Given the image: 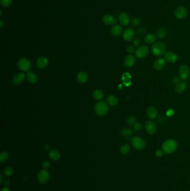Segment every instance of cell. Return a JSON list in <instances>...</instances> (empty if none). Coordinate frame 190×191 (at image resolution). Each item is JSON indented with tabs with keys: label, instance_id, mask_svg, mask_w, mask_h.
I'll return each instance as SVG.
<instances>
[{
	"label": "cell",
	"instance_id": "6da1fadb",
	"mask_svg": "<svg viewBox=\"0 0 190 191\" xmlns=\"http://www.w3.org/2000/svg\"><path fill=\"white\" fill-rule=\"evenodd\" d=\"M177 146L178 144L175 139H170L163 143L162 150L166 154H171L176 150Z\"/></svg>",
	"mask_w": 190,
	"mask_h": 191
},
{
	"label": "cell",
	"instance_id": "c3c4849f",
	"mask_svg": "<svg viewBox=\"0 0 190 191\" xmlns=\"http://www.w3.org/2000/svg\"><path fill=\"white\" fill-rule=\"evenodd\" d=\"M49 148H50V147L48 146V145H46L45 146V149L46 150H48Z\"/></svg>",
	"mask_w": 190,
	"mask_h": 191
},
{
	"label": "cell",
	"instance_id": "f6af8a7d",
	"mask_svg": "<svg viewBox=\"0 0 190 191\" xmlns=\"http://www.w3.org/2000/svg\"><path fill=\"white\" fill-rule=\"evenodd\" d=\"M3 25H4V22H3V21L1 19L0 20V27H1V28L3 27Z\"/></svg>",
	"mask_w": 190,
	"mask_h": 191
},
{
	"label": "cell",
	"instance_id": "b9f144b4",
	"mask_svg": "<svg viewBox=\"0 0 190 191\" xmlns=\"http://www.w3.org/2000/svg\"><path fill=\"white\" fill-rule=\"evenodd\" d=\"M180 77H175L173 79V83L175 84H177L179 82H180Z\"/></svg>",
	"mask_w": 190,
	"mask_h": 191
},
{
	"label": "cell",
	"instance_id": "52a82bcc",
	"mask_svg": "<svg viewBox=\"0 0 190 191\" xmlns=\"http://www.w3.org/2000/svg\"><path fill=\"white\" fill-rule=\"evenodd\" d=\"M178 73L179 77L181 79L186 80L190 75V68L187 65L182 64L179 68Z\"/></svg>",
	"mask_w": 190,
	"mask_h": 191
},
{
	"label": "cell",
	"instance_id": "7bdbcfd3",
	"mask_svg": "<svg viewBox=\"0 0 190 191\" xmlns=\"http://www.w3.org/2000/svg\"><path fill=\"white\" fill-rule=\"evenodd\" d=\"M1 191H12L11 190V189L10 188H9L8 187H4V188H3L1 190Z\"/></svg>",
	"mask_w": 190,
	"mask_h": 191
},
{
	"label": "cell",
	"instance_id": "d6986e66",
	"mask_svg": "<svg viewBox=\"0 0 190 191\" xmlns=\"http://www.w3.org/2000/svg\"><path fill=\"white\" fill-rule=\"evenodd\" d=\"M119 20L122 25L126 26L128 25L130 22L129 15L126 13H121L119 15Z\"/></svg>",
	"mask_w": 190,
	"mask_h": 191
},
{
	"label": "cell",
	"instance_id": "74e56055",
	"mask_svg": "<svg viewBox=\"0 0 190 191\" xmlns=\"http://www.w3.org/2000/svg\"><path fill=\"white\" fill-rule=\"evenodd\" d=\"M134 129L136 131H139L141 130L142 128V125L139 123H136L135 124L133 125Z\"/></svg>",
	"mask_w": 190,
	"mask_h": 191
},
{
	"label": "cell",
	"instance_id": "3957f363",
	"mask_svg": "<svg viewBox=\"0 0 190 191\" xmlns=\"http://www.w3.org/2000/svg\"><path fill=\"white\" fill-rule=\"evenodd\" d=\"M95 114L99 116H104L108 111V103L104 101H99L95 104L94 107Z\"/></svg>",
	"mask_w": 190,
	"mask_h": 191
},
{
	"label": "cell",
	"instance_id": "1f68e13d",
	"mask_svg": "<svg viewBox=\"0 0 190 191\" xmlns=\"http://www.w3.org/2000/svg\"><path fill=\"white\" fill-rule=\"evenodd\" d=\"M12 0H0L1 5L3 7H9L12 3Z\"/></svg>",
	"mask_w": 190,
	"mask_h": 191
},
{
	"label": "cell",
	"instance_id": "681fc988",
	"mask_svg": "<svg viewBox=\"0 0 190 191\" xmlns=\"http://www.w3.org/2000/svg\"><path fill=\"white\" fill-rule=\"evenodd\" d=\"M2 11L1 10L0 11V16H2Z\"/></svg>",
	"mask_w": 190,
	"mask_h": 191
},
{
	"label": "cell",
	"instance_id": "ab89813d",
	"mask_svg": "<svg viewBox=\"0 0 190 191\" xmlns=\"http://www.w3.org/2000/svg\"><path fill=\"white\" fill-rule=\"evenodd\" d=\"M163 150H160V149H158L156 151V155L157 157H161L163 156Z\"/></svg>",
	"mask_w": 190,
	"mask_h": 191
},
{
	"label": "cell",
	"instance_id": "ffe728a7",
	"mask_svg": "<svg viewBox=\"0 0 190 191\" xmlns=\"http://www.w3.org/2000/svg\"><path fill=\"white\" fill-rule=\"evenodd\" d=\"M158 114L157 109L155 107L151 106L148 108L147 110V115L149 117L150 119H155L156 118Z\"/></svg>",
	"mask_w": 190,
	"mask_h": 191
},
{
	"label": "cell",
	"instance_id": "5bb4252c",
	"mask_svg": "<svg viewBox=\"0 0 190 191\" xmlns=\"http://www.w3.org/2000/svg\"><path fill=\"white\" fill-rule=\"evenodd\" d=\"M123 39L127 41H131L135 37V31L132 29H127L123 33Z\"/></svg>",
	"mask_w": 190,
	"mask_h": 191
},
{
	"label": "cell",
	"instance_id": "ba28073f",
	"mask_svg": "<svg viewBox=\"0 0 190 191\" xmlns=\"http://www.w3.org/2000/svg\"><path fill=\"white\" fill-rule=\"evenodd\" d=\"M144 128L146 132L149 135H153L156 134L157 130L156 124L151 120L147 121L146 123L144 125Z\"/></svg>",
	"mask_w": 190,
	"mask_h": 191
},
{
	"label": "cell",
	"instance_id": "f1b7e54d",
	"mask_svg": "<svg viewBox=\"0 0 190 191\" xmlns=\"http://www.w3.org/2000/svg\"><path fill=\"white\" fill-rule=\"evenodd\" d=\"M167 35V30L164 27H162L159 29L157 33V36L160 39H163L166 37Z\"/></svg>",
	"mask_w": 190,
	"mask_h": 191
},
{
	"label": "cell",
	"instance_id": "7a4b0ae2",
	"mask_svg": "<svg viewBox=\"0 0 190 191\" xmlns=\"http://www.w3.org/2000/svg\"><path fill=\"white\" fill-rule=\"evenodd\" d=\"M166 45L162 42L155 43L151 48L153 54L156 56H160L166 53Z\"/></svg>",
	"mask_w": 190,
	"mask_h": 191
},
{
	"label": "cell",
	"instance_id": "44dd1931",
	"mask_svg": "<svg viewBox=\"0 0 190 191\" xmlns=\"http://www.w3.org/2000/svg\"><path fill=\"white\" fill-rule=\"evenodd\" d=\"M123 29L122 26L119 25H116L112 27L110 30V33L112 35L114 36H118L122 34Z\"/></svg>",
	"mask_w": 190,
	"mask_h": 191
},
{
	"label": "cell",
	"instance_id": "277c9868",
	"mask_svg": "<svg viewBox=\"0 0 190 191\" xmlns=\"http://www.w3.org/2000/svg\"><path fill=\"white\" fill-rule=\"evenodd\" d=\"M132 145L137 150H143L146 146L144 140L139 137H133L131 140Z\"/></svg>",
	"mask_w": 190,
	"mask_h": 191
},
{
	"label": "cell",
	"instance_id": "f35d334b",
	"mask_svg": "<svg viewBox=\"0 0 190 191\" xmlns=\"http://www.w3.org/2000/svg\"><path fill=\"white\" fill-rule=\"evenodd\" d=\"M140 23V20L137 17H135L133 19H132V24L133 25H138Z\"/></svg>",
	"mask_w": 190,
	"mask_h": 191
},
{
	"label": "cell",
	"instance_id": "4fadbf2b",
	"mask_svg": "<svg viewBox=\"0 0 190 191\" xmlns=\"http://www.w3.org/2000/svg\"><path fill=\"white\" fill-rule=\"evenodd\" d=\"M49 59L45 56H41L37 59L36 61L37 67L40 69H44L48 66Z\"/></svg>",
	"mask_w": 190,
	"mask_h": 191
},
{
	"label": "cell",
	"instance_id": "7c38bea8",
	"mask_svg": "<svg viewBox=\"0 0 190 191\" xmlns=\"http://www.w3.org/2000/svg\"><path fill=\"white\" fill-rule=\"evenodd\" d=\"M136 61V57L135 55L129 54L127 55L124 60V65L127 68L133 67Z\"/></svg>",
	"mask_w": 190,
	"mask_h": 191
},
{
	"label": "cell",
	"instance_id": "484cf974",
	"mask_svg": "<svg viewBox=\"0 0 190 191\" xmlns=\"http://www.w3.org/2000/svg\"><path fill=\"white\" fill-rule=\"evenodd\" d=\"M107 102L109 105L112 106H115L118 103V99L114 95L109 96L107 98Z\"/></svg>",
	"mask_w": 190,
	"mask_h": 191
},
{
	"label": "cell",
	"instance_id": "9a60e30c",
	"mask_svg": "<svg viewBox=\"0 0 190 191\" xmlns=\"http://www.w3.org/2000/svg\"><path fill=\"white\" fill-rule=\"evenodd\" d=\"M166 64V60L163 58L157 59L153 63V68L156 70H161L164 67Z\"/></svg>",
	"mask_w": 190,
	"mask_h": 191
},
{
	"label": "cell",
	"instance_id": "8d00e7d4",
	"mask_svg": "<svg viewBox=\"0 0 190 191\" xmlns=\"http://www.w3.org/2000/svg\"><path fill=\"white\" fill-rule=\"evenodd\" d=\"M126 50L129 54H133L136 52L135 48L132 46H128L126 48Z\"/></svg>",
	"mask_w": 190,
	"mask_h": 191
},
{
	"label": "cell",
	"instance_id": "2e32d148",
	"mask_svg": "<svg viewBox=\"0 0 190 191\" xmlns=\"http://www.w3.org/2000/svg\"><path fill=\"white\" fill-rule=\"evenodd\" d=\"M102 21L105 25H112L116 22V19L113 16L107 14L104 15L102 17Z\"/></svg>",
	"mask_w": 190,
	"mask_h": 191
},
{
	"label": "cell",
	"instance_id": "8992f818",
	"mask_svg": "<svg viewBox=\"0 0 190 191\" xmlns=\"http://www.w3.org/2000/svg\"><path fill=\"white\" fill-rule=\"evenodd\" d=\"M149 52V48L147 46L142 45L137 48L135 52V54L137 58L142 59L148 55Z\"/></svg>",
	"mask_w": 190,
	"mask_h": 191
},
{
	"label": "cell",
	"instance_id": "7dc6e473",
	"mask_svg": "<svg viewBox=\"0 0 190 191\" xmlns=\"http://www.w3.org/2000/svg\"><path fill=\"white\" fill-rule=\"evenodd\" d=\"M0 177H1V179H0V182L1 183L2 182V180H3V176L2 174L0 175Z\"/></svg>",
	"mask_w": 190,
	"mask_h": 191
},
{
	"label": "cell",
	"instance_id": "ac0fdd59",
	"mask_svg": "<svg viewBox=\"0 0 190 191\" xmlns=\"http://www.w3.org/2000/svg\"><path fill=\"white\" fill-rule=\"evenodd\" d=\"M26 77V75L24 73H17L14 76L13 78V82L14 84L16 85H20L24 82Z\"/></svg>",
	"mask_w": 190,
	"mask_h": 191
},
{
	"label": "cell",
	"instance_id": "ee69618b",
	"mask_svg": "<svg viewBox=\"0 0 190 191\" xmlns=\"http://www.w3.org/2000/svg\"><path fill=\"white\" fill-rule=\"evenodd\" d=\"M171 111V109L170 110H169V111H168L167 112V115H169V116H172V115H173V110L172 109V111H171V112H170Z\"/></svg>",
	"mask_w": 190,
	"mask_h": 191
},
{
	"label": "cell",
	"instance_id": "bcb514c9",
	"mask_svg": "<svg viewBox=\"0 0 190 191\" xmlns=\"http://www.w3.org/2000/svg\"><path fill=\"white\" fill-rule=\"evenodd\" d=\"M3 184H4L5 185H8L9 184V181H8V180H5V182H4V183H3Z\"/></svg>",
	"mask_w": 190,
	"mask_h": 191
},
{
	"label": "cell",
	"instance_id": "836d02e7",
	"mask_svg": "<svg viewBox=\"0 0 190 191\" xmlns=\"http://www.w3.org/2000/svg\"><path fill=\"white\" fill-rule=\"evenodd\" d=\"M136 121H137V119H136V117L135 116H129V117L128 118V120H127L128 123L130 126L134 125L135 124V123H136Z\"/></svg>",
	"mask_w": 190,
	"mask_h": 191
},
{
	"label": "cell",
	"instance_id": "7402d4cb",
	"mask_svg": "<svg viewBox=\"0 0 190 191\" xmlns=\"http://www.w3.org/2000/svg\"><path fill=\"white\" fill-rule=\"evenodd\" d=\"M49 157L54 161H58L60 158V154L58 150L53 149L49 151Z\"/></svg>",
	"mask_w": 190,
	"mask_h": 191
},
{
	"label": "cell",
	"instance_id": "d6a6232c",
	"mask_svg": "<svg viewBox=\"0 0 190 191\" xmlns=\"http://www.w3.org/2000/svg\"><path fill=\"white\" fill-rule=\"evenodd\" d=\"M13 173H14V169L11 167H7L6 168H5V169L3 171L4 174L7 177H9V176H11V175H12Z\"/></svg>",
	"mask_w": 190,
	"mask_h": 191
},
{
	"label": "cell",
	"instance_id": "f546056e",
	"mask_svg": "<svg viewBox=\"0 0 190 191\" xmlns=\"http://www.w3.org/2000/svg\"><path fill=\"white\" fill-rule=\"evenodd\" d=\"M121 134L123 137H130L133 134V130L129 128H124L121 130Z\"/></svg>",
	"mask_w": 190,
	"mask_h": 191
},
{
	"label": "cell",
	"instance_id": "e575fe53",
	"mask_svg": "<svg viewBox=\"0 0 190 191\" xmlns=\"http://www.w3.org/2000/svg\"><path fill=\"white\" fill-rule=\"evenodd\" d=\"M141 40L139 39L138 38H136V39H135L133 41V45L134 46V47H136V48H138L140 47V45H141Z\"/></svg>",
	"mask_w": 190,
	"mask_h": 191
},
{
	"label": "cell",
	"instance_id": "d4e9b609",
	"mask_svg": "<svg viewBox=\"0 0 190 191\" xmlns=\"http://www.w3.org/2000/svg\"><path fill=\"white\" fill-rule=\"evenodd\" d=\"M157 36L153 34H147L144 37V41L149 44H154L156 41Z\"/></svg>",
	"mask_w": 190,
	"mask_h": 191
},
{
	"label": "cell",
	"instance_id": "e0dca14e",
	"mask_svg": "<svg viewBox=\"0 0 190 191\" xmlns=\"http://www.w3.org/2000/svg\"><path fill=\"white\" fill-rule=\"evenodd\" d=\"M26 77L27 78V81L31 84H35L38 81L37 76L36 75V74L33 71L28 72Z\"/></svg>",
	"mask_w": 190,
	"mask_h": 191
},
{
	"label": "cell",
	"instance_id": "5b68a950",
	"mask_svg": "<svg viewBox=\"0 0 190 191\" xmlns=\"http://www.w3.org/2000/svg\"><path fill=\"white\" fill-rule=\"evenodd\" d=\"M17 66L21 70L24 72H28L31 68V63L28 59L23 58L17 62Z\"/></svg>",
	"mask_w": 190,
	"mask_h": 191
},
{
	"label": "cell",
	"instance_id": "4316f807",
	"mask_svg": "<svg viewBox=\"0 0 190 191\" xmlns=\"http://www.w3.org/2000/svg\"><path fill=\"white\" fill-rule=\"evenodd\" d=\"M93 97L97 100H101L104 97V93L103 91L100 89H95V91L93 93Z\"/></svg>",
	"mask_w": 190,
	"mask_h": 191
},
{
	"label": "cell",
	"instance_id": "603a6c76",
	"mask_svg": "<svg viewBox=\"0 0 190 191\" xmlns=\"http://www.w3.org/2000/svg\"><path fill=\"white\" fill-rule=\"evenodd\" d=\"M187 87V84L185 82H179L177 83L175 87V91L178 93H182L186 90Z\"/></svg>",
	"mask_w": 190,
	"mask_h": 191
},
{
	"label": "cell",
	"instance_id": "4dcf8cb0",
	"mask_svg": "<svg viewBox=\"0 0 190 191\" xmlns=\"http://www.w3.org/2000/svg\"><path fill=\"white\" fill-rule=\"evenodd\" d=\"M9 157V154L7 151H3L0 154V162L2 163L6 161Z\"/></svg>",
	"mask_w": 190,
	"mask_h": 191
},
{
	"label": "cell",
	"instance_id": "9c48e42d",
	"mask_svg": "<svg viewBox=\"0 0 190 191\" xmlns=\"http://www.w3.org/2000/svg\"><path fill=\"white\" fill-rule=\"evenodd\" d=\"M50 178V174L45 169L40 171L37 174V180L41 184H45L47 183Z\"/></svg>",
	"mask_w": 190,
	"mask_h": 191
},
{
	"label": "cell",
	"instance_id": "d590c367",
	"mask_svg": "<svg viewBox=\"0 0 190 191\" xmlns=\"http://www.w3.org/2000/svg\"><path fill=\"white\" fill-rule=\"evenodd\" d=\"M50 167V163L49 161L45 160L44 162H43L42 164V167L44 168V169H48Z\"/></svg>",
	"mask_w": 190,
	"mask_h": 191
},
{
	"label": "cell",
	"instance_id": "60d3db41",
	"mask_svg": "<svg viewBox=\"0 0 190 191\" xmlns=\"http://www.w3.org/2000/svg\"><path fill=\"white\" fill-rule=\"evenodd\" d=\"M146 31V29L144 27H141L137 30V33L139 34H143Z\"/></svg>",
	"mask_w": 190,
	"mask_h": 191
},
{
	"label": "cell",
	"instance_id": "8fae6325",
	"mask_svg": "<svg viewBox=\"0 0 190 191\" xmlns=\"http://www.w3.org/2000/svg\"><path fill=\"white\" fill-rule=\"evenodd\" d=\"M164 58L166 61L171 63H176L178 59V55H177L176 53L172 51H169L166 52L165 54H164Z\"/></svg>",
	"mask_w": 190,
	"mask_h": 191
},
{
	"label": "cell",
	"instance_id": "cb8c5ba5",
	"mask_svg": "<svg viewBox=\"0 0 190 191\" xmlns=\"http://www.w3.org/2000/svg\"><path fill=\"white\" fill-rule=\"evenodd\" d=\"M76 78L78 82L81 83H85L88 80V76L86 73L84 72H80L77 75Z\"/></svg>",
	"mask_w": 190,
	"mask_h": 191
},
{
	"label": "cell",
	"instance_id": "83f0119b",
	"mask_svg": "<svg viewBox=\"0 0 190 191\" xmlns=\"http://www.w3.org/2000/svg\"><path fill=\"white\" fill-rule=\"evenodd\" d=\"M130 150V146L129 144H123L120 148V152L123 155L127 154Z\"/></svg>",
	"mask_w": 190,
	"mask_h": 191
},
{
	"label": "cell",
	"instance_id": "30bf717a",
	"mask_svg": "<svg viewBox=\"0 0 190 191\" xmlns=\"http://www.w3.org/2000/svg\"><path fill=\"white\" fill-rule=\"evenodd\" d=\"M187 15V9L183 6H180L177 8L175 11V16L179 20H183Z\"/></svg>",
	"mask_w": 190,
	"mask_h": 191
}]
</instances>
